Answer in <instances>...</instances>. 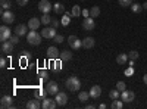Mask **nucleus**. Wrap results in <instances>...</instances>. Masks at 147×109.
<instances>
[{"mask_svg": "<svg viewBox=\"0 0 147 109\" xmlns=\"http://www.w3.org/2000/svg\"><path fill=\"white\" fill-rule=\"evenodd\" d=\"M66 87H68V90L69 91H78L80 90V87H81V81H80V78L78 77H75V75H72V77H69L68 80H66Z\"/></svg>", "mask_w": 147, "mask_h": 109, "instance_id": "1", "label": "nucleus"}, {"mask_svg": "<svg viewBox=\"0 0 147 109\" xmlns=\"http://www.w3.org/2000/svg\"><path fill=\"white\" fill-rule=\"evenodd\" d=\"M41 39H43V35L37 32V30H31L28 34H27V41L32 46H38L41 43Z\"/></svg>", "mask_w": 147, "mask_h": 109, "instance_id": "2", "label": "nucleus"}, {"mask_svg": "<svg viewBox=\"0 0 147 109\" xmlns=\"http://www.w3.org/2000/svg\"><path fill=\"white\" fill-rule=\"evenodd\" d=\"M41 35H43L46 40H53V39L56 37V28H53V27H46V28H43Z\"/></svg>", "mask_w": 147, "mask_h": 109, "instance_id": "3", "label": "nucleus"}, {"mask_svg": "<svg viewBox=\"0 0 147 109\" xmlns=\"http://www.w3.org/2000/svg\"><path fill=\"white\" fill-rule=\"evenodd\" d=\"M68 43H69V46L72 47L74 50H78L80 47H82V40H80L78 37H75V35H69Z\"/></svg>", "mask_w": 147, "mask_h": 109, "instance_id": "4", "label": "nucleus"}, {"mask_svg": "<svg viewBox=\"0 0 147 109\" xmlns=\"http://www.w3.org/2000/svg\"><path fill=\"white\" fill-rule=\"evenodd\" d=\"M134 99H136V93L134 91H129V90H124L121 94V100L124 103H131Z\"/></svg>", "mask_w": 147, "mask_h": 109, "instance_id": "5", "label": "nucleus"}, {"mask_svg": "<svg viewBox=\"0 0 147 109\" xmlns=\"http://www.w3.org/2000/svg\"><path fill=\"white\" fill-rule=\"evenodd\" d=\"M10 35H12V31L7 25H2L0 27V40L2 41H7L10 39Z\"/></svg>", "mask_w": 147, "mask_h": 109, "instance_id": "6", "label": "nucleus"}, {"mask_svg": "<svg viewBox=\"0 0 147 109\" xmlns=\"http://www.w3.org/2000/svg\"><path fill=\"white\" fill-rule=\"evenodd\" d=\"M55 100H56L57 106H65V105L68 103V96H66V93H65V91H59V93L56 94Z\"/></svg>", "mask_w": 147, "mask_h": 109, "instance_id": "7", "label": "nucleus"}, {"mask_svg": "<svg viewBox=\"0 0 147 109\" xmlns=\"http://www.w3.org/2000/svg\"><path fill=\"white\" fill-rule=\"evenodd\" d=\"M38 9H40L41 14H49V12L53 9V6L49 0H41V2L38 3Z\"/></svg>", "mask_w": 147, "mask_h": 109, "instance_id": "8", "label": "nucleus"}, {"mask_svg": "<svg viewBox=\"0 0 147 109\" xmlns=\"http://www.w3.org/2000/svg\"><path fill=\"white\" fill-rule=\"evenodd\" d=\"M2 21H3V24L9 25V24H12L15 21V15L10 10H5V12H2Z\"/></svg>", "mask_w": 147, "mask_h": 109, "instance_id": "9", "label": "nucleus"}, {"mask_svg": "<svg viewBox=\"0 0 147 109\" xmlns=\"http://www.w3.org/2000/svg\"><path fill=\"white\" fill-rule=\"evenodd\" d=\"M46 90H47V93H49V94L56 96V94L59 93V86H57V83H56V81H49V83H47Z\"/></svg>", "mask_w": 147, "mask_h": 109, "instance_id": "10", "label": "nucleus"}, {"mask_svg": "<svg viewBox=\"0 0 147 109\" xmlns=\"http://www.w3.org/2000/svg\"><path fill=\"white\" fill-rule=\"evenodd\" d=\"M94 27H96V24H94V18H91V16L84 18V21H82V28H84V30L90 31V30H94Z\"/></svg>", "mask_w": 147, "mask_h": 109, "instance_id": "11", "label": "nucleus"}, {"mask_svg": "<svg viewBox=\"0 0 147 109\" xmlns=\"http://www.w3.org/2000/svg\"><path fill=\"white\" fill-rule=\"evenodd\" d=\"M47 58L52 59V60H56L57 58H60V52L56 49L55 46H52V47H49V49H47Z\"/></svg>", "mask_w": 147, "mask_h": 109, "instance_id": "12", "label": "nucleus"}, {"mask_svg": "<svg viewBox=\"0 0 147 109\" xmlns=\"http://www.w3.org/2000/svg\"><path fill=\"white\" fill-rule=\"evenodd\" d=\"M56 106H57V103H56V100H55V99H47V97H44V99H43L41 108H44V109H55Z\"/></svg>", "mask_w": 147, "mask_h": 109, "instance_id": "13", "label": "nucleus"}, {"mask_svg": "<svg viewBox=\"0 0 147 109\" xmlns=\"http://www.w3.org/2000/svg\"><path fill=\"white\" fill-rule=\"evenodd\" d=\"M40 24H41V19L32 16V18L28 21V28H30V30H37V28H40Z\"/></svg>", "mask_w": 147, "mask_h": 109, "instance_id": "14", "label": "nucleus"}, {"mask_svg": "<svg viewBox=\"0 0 147 109\" xmlns=\"http://www.w3.org/2000/svg\"><path fill=\"white\" fill-rule=\"evenodd\" d=\"M100 94H102V87H100V86H93V87L90 89V97H91V99L100 97Z\"/></svg>", "mask_w": 147, "mask_h": 109, "instance_id": "15", "label": "nucleus"}, {"mask_svg": "<svg viewBox=\"0 0 147 109\" xmlns=\"http://www.w3.org/2000/svg\"><path fill=\"white\" fill-rule=\"evenodd\" d=\"M13 43L12 41H2V52L3 53H10V52H13Z\"/></svg>", "mask_w": 147, "mask_h": 109, "instance_id": "16", "label": "nucleus"}, {"mask_svg": "<svg viewBox=\"0 0 147 109\" xmlns=\"http://www.w3.org/2000/svg\"><path fill=\"white\" fill-rule=\"evenodd\" d=\"M15 34L19 35V37H22V35H27V34H28V25H24V24L18 25V27L15 28Z\"/></svg>", "mask_w": 147, "mask_h": 109, "instance_id": "17", "label": "nucleus"}, {"mask_svg": "<svg viewBox=\"0 0 147 109\" xmlns=\"http://www.w3.org/2000/svg\"><path fill=\"white\" fill-rule=\"evenodd\" d=\"M0 106H2L3 109L12 108V97H10V96H3V97L0 99Z\"/></svg>", "mask_w": 147, "mask_h": 109, "instance_id": "18", "label": "nucleus"}, {"mask_svg": "<svg viewBox=\"0 0 147 109\" xmlns=\"http://www.w3.org/2000/svg\"><path fill=\"white\" fill-rule=\"evenodd\" d=\"M94 44H96V41H94L93 37H85L82 40V47H84V49H93Z\"/></svg>", "mask_w": 147, "mask_h": 109, "instance_id": "19", "label": "nucleus"}, {"mask_svg": "<svg viewBox=\"0 0 147 109\" xmlns=\"http://www.w3.org/2000/svg\"><path fill=\"white\" fill-rule=\"evenodd\" d=\"M27 108L28 109H38V108H41V103L38 102V99H31V100H28V103H27Z\"/></svg>", "mask_w": 147, "mask_h": 109, "instance_id": "20", "label": "nucleus"}, {"mask_svg": "<svg viewBox=\"0 0 147 109\" xmlns=\"http://www.w3.org/2000/svg\"><path fill=\"white\" fill-rule=\"evenodd\" d=\"M128 59H129V58H128V55L121 53V55H118V56H116V64L124 65V64H127V60H128Z\"/></svg>", "mask_w": 147, "mask_h": 109, "instance_id": "21", "label": "nucleus"}, {"mask_svg": "<svg viewBox=\"0 0 147 109\" xmlns=\"http://www.w3.org/2000/svg\"><path fill=\"white\" fill-rule=\"evenodd\" d=\"M71 15H72V16H77V18H80V15H82V10H81V7H80L78 5H75V6L72 7Z\"/></svg>", "mask_w": 147, "mask_h": 109, "instance_id": "22", "label": "nucleus"}, {"mask_svg": "<svg viewBox=\"0 0 147 109\" xmlns=\"http://www.w3.org/2000/svg\"><path fill=\"white\" fill-rule=\"evenodd\" d=\"M100 15V7L99 6H93L91 9H90V16L91 18H97Z\"/></svg>", "mask_w": 147, "mask_h": 109, "instance_id": "23", "label": "nucleus"}, {"mask_svg": "<svg viewBox=\"0 0 147 109\" xmlns=\"http://www.w3.org/2000/svg\"><path fill=\"white\" fill-rule=\"evenodd\" d=\"M53 10L56 12V14H63V12H65V6L62 3H55L53 5Z\"/></svg>", "mask_w": 147, "mask_h": 109, "instance_id": "24", "label": "nucleus"}, {"mask_svg": "<svg viewBox=\"0 0 147 109\" xmlns=\"http://www.w3.org/2000/svg\"><path fill=\"white\" fill-rule=\"evenodd\" d=\"M60 59L62 60H71L72 59V53L68 52V50H62L60 52Z\"/></svg>", "mask_w": 147, "mask_h": 109, "instance_id": "25", "label": "nucleus"}, {"mask_svg": "<svg viewBox=\"0 0 147 109\" xmlns=\"http://www.w3.org/2000/svg\"><path fill=\"white\" fill-rule=\"evenodd\" d=\"M71 16H72V15H69V14H65V15L62 16V21H60V22H62L63 27H68L69 24H71Z\"/></svg>", "mask_w": 147, "mask_h": 109, "instance_id": "26", "label": "nucleus"}, {"mask_svg": "<svg viewBox=\"0 0 147 109\" xmlns=\"http://www.w3.org/2000/svg\"><path fill=\"white\" fill-rule=\"evenodd\" d=\"M88 97H90V91H81V93H80V96H78L80 102H87V100H88Z\"/></svg>", "mask_w": 147, "mask_h": 109, "instance_id": "27", "label": "nucleus"}, {"mask_svg": "<svg viewBox=\"0 0 147 109\" xmlns=\"http://www.w3.org/2000/svg\"><path fill=\"white\" fill-rule=\"evenodd\" d=\"M41 24H44V25L52 24V16L49 15V14H43V16H41Z\"/></svg>", "mask_w": 147, "mask_h": 109, "instance_id": "28", "label": "nucleus"}, {"mask_svg": "<svg viewBox=\"0 0 147 109\" xmlns=\"http://www.w3.org/2000/svg\"><path fill=\"white\" fill-rule=\"evenodd\" d=\"M119 93H121V91H119L118 89H113V90H110V91H109V97L112 99V100L119 99Z\"/></svg>", "mask_w": 147, "mask_h": 109, "instance_id": "29", "label": "nucleus"}, {"mask_svg": "<svg viewBox=\"0 0 147 109\" xmlns=\"http://www.w3.org/2000/svg\"><path fill=\"white\" fill-rule=\"evenodd\" d=\"M46 94H49L47 90L40 89V90H37V91H35V97H37V99H44V97H46Z\"/></svg>", "mask_w": 147, "mask_h": 109, "instance_id": "30", "label": "nucleus"}, {"mask_svg": "<svg viewBox=\"0 0 147 109\" xmlns=\"http://www.w3.org/2000/svg\"><path fill=\"white\" fill-rule=\"evenodd\" d=\"M131 10H132V12H136V14H140V12L143 10V5L132 3V5H131Z\"/></svg>", "mask_w": 147, "mask_h": 109, "instance_id": "31", "label": "nucleus"}, {"mask_svg": "<svg viewBox=\"0 0 147 109\" xmlns=\"http://www.w3.org/2000/svg\"><path fill=\"white\" fill-rule=\"evenodd\" d=\"M122 106H124V102H122V100L115 99V100L112 102V109H121Z\"/></svg>", "mask_w": 147, "mask_h": 109, "instance_id": "32", "label": "nucleus"}, {"mask_svg": "<svg viewBox=\"0 0 147 109\" xmlns=\"http://www.w3.org/2000/svg\"><path fill=\"white\" fill-rule=\"evenodd\" d=\"M0 5H2V9H5V10H9L10 6H12L10 0H2V2H0Z\"/></svg>", "mask_w": 147, "mask_h": 109, "instance_id": "33", "label": "nucleus"}, {"mask_svg": "<svg viewBox=\"0 0 147 109\" xmlns=\"http://www.w3.org/2000/svg\"><path fill=\"white\" fill-rule=\"evenodd\" d=\"M116 89L122 93V91H124V90H127V86H125V83L124 81H118L116 83Z\"/></svg>", "mask_w": 147, "mask_h": 109, "instance_id": "34", "label": "nucleus"}, {"mask_svg": "<svg viewBox=\"0 0 147 109\" xmlns=\"http://www.w3.org/2000/svg\"><path fill=\"white\" fill-rule=\"evenodd\" d=\"M38 75H40V78H41V80H44V81H49V74H47L46 71L40 69V71H38Z\"/></svg>", "mask_w": 147, "mask_h": 109, "instance_id": "35", "label": "nucleus"}, {"mask_svg": "<svg viewBox=\"0 0 147 109\" xmlns=\"http://www.w3.org/2000/svg\"><path fill=\"white\" fill-rule=\"evenodd\" d=\"M138 56H140V55H138V52H136V50H131V52L128 53V58H129V59H132V60L138 59Z\"/></svg>", "mask_w": 147, "mask_h": 109, "instance_id": "36", "label": "nucleus"}, {"mask_svg": "<svg viewBox=\"0 0 147 109\" xmlns=\"http://www.w3.org/2000/svg\"><path fill=\"white\" fill-rule=\"evenodd\" d=\"M9 41H12V43H13V44H18L19 43V35H10V39H9Z\"/></svg>", "mask_w": 147, "mask_h": 109, "instance_id": "37", "label": "nucleus"}, {"mask_svg": "<svg viewBox=\"0 0 147 109\" xmlns=\"http://www.w3.org/2000/svg\"><path fill=\"white\" fill-rule=\"evenodd\" d=\"M119 5L121 6H131L132 5V0H119Z\"/></svg>", "mask_w": 147, "mask_h": 109, "instance_id": "38", "label": "nucleus"}, {"mask_svg": "<svg viewBox=\"0 0 147 109\" xmlns=\"http://www.w3.org/2000/svg\"><path fill=\"white\" fill-rule=\"evenodd\" d=\"M60 62H62V59H60V60L56 59V64L53 65V68H55L56 71H60V69H62V64H60Z\"/></svg>", "mask_w": 147, "mask_h": 109, "instance_id": "39", "label": "nucleus"}, {"mask_svg": "<svg viewBox=\"0 0 147 109\" xmlns=\"http://www.w3.org/2000/svg\"><path fill=\"white\" fill-rule=\"evenodd\" d=\"M53 40H55L56 43H63V40H65V39H63V35H60V34H56V37H55Z\"/></svg>", "mask_w": 147, "mask_h": 109, "instance_id": "40", "label": "nucleus"}, {"mask_svg": "<svg viewBox=\"0 0 147 109\" xmlns=\"http://www.w3.org/2000/svg\"><path fill=\"white\" fill-rule=\"evenodd\" d=\"M28 2H30V0H16V3H18L19 6H27Z\"/></svg>", "mask_w": 147, "mask_h": 109, "instance_id": "41", "label": "nucleus"}, {"mask_svg": "<svg viewBox=\"0 0 147 109\" xmlns=\"http://www.w3.org/2000/svg\"><path fill=\"white\" fill-rule=\"evenodd\" d=\"M50 25H52L53 28H57V27H59V21H57V19H52V24H50Z\"/></svg>", "mask_w": 147, "mask_h": 109, "instance_id": "42", "label": "nucleus"}, {"mask_svg": "<svg viewBox=\"0 0 147 109\" xmlns=\"http://www.w3.org/2000/svg\"><path fill=\"white\" fill-rule=\"evenodd\" d=\"M132 72H134V69H132V66H131V68H128V69L125 71V75H127V77H131Z\"/></svg>", "mask_w": 147, "mask_h": 109, "instance_id": "43", "label": "nucleus"}, {"mask_svg": "<svg viewBox=\"0 0 147 109\" xmlns=\"http://www.w3.org/2000/svg\"><path fill=\"white\" fill-rule=\"evenodd\" d=\"M0 66H2V68H6V59H5V58L0 59Z\"/></svg>", "mask_w": 147, "mask_h": 109, "instance_id": "44", "label": "nucleus"}, {"mask_svg": "<svg viewBox=\"0 0 147 109\" xmlns=\"http://www.w3.org/2000/svg\"><path fill=\"white\" fill-rule=\"evenodd\" d=\"M82 16L88 18V16H90V10H87V9H85V10H82Z\"/></svg>", "mask_w": 147, "mask_h": 109, "instance_id": "45", "label": "nucleus"}, {"mask_svg": "<svg viewBox=\"0 0 147 109\" xmlns=\"http://www.w3.org/2000/svg\"><path fill=\"white\" fill-rule=\"evenodd\" d=\"M143 81H144V84H147V74L143 77Z\"/></svg>", "mask_w": 147, "mask_h": 109, "instance_id": "46", "label": "nucleus"}, {"mask_svg": "<svg viewBox=\"0 0 147 109\" xmlns=\"http://www.w3.org/2000/svg\"><path fill=\"white\" fill-rule=\"evenodd\" d=\"M143 9H146V10H147V2H146V3H143Z\"/></svg>", "mask_w": 147, "mask_h": 109, "instance_id": "47", "label": "nucleus"}, {"mask_svg": "<svg viewBox=\"0 0 147 109\" xmlns=\"http://www.w3.org/2000/svg\"><path fill=\"white\" fill-rule=\"evenodd\" d=\"M81 2H84V0H81Z\"/></svg>", "mask_w": 147, "mask_h": 109, "instance_id": "48", "label": "nucleus"}]
</instances>
